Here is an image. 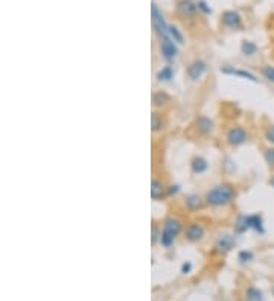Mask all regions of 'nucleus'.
Masks as SVG:
<instances>
[{
    "mask_svg": "<svg viewBox=\"0 0 274 301\" xmlns=\"http://www.w3.org/2000/svg\"><path fill=\"white\" fill-rule=\"evenodd\" d=\"M151 23H153V29H154V32L157 33L158 38L168 37V28H169V25H168L165 17H163V13L158 9L157 3H154V2H153V5H151Z\"/></svg>",
    "mask_w": 274,
    "mask_h": 301,
    "instance_id": "nucleus-4",
    "label": "nucleus"
},
{
    "mask_svg": "<svg viewBox=\"0 0 274 301\" xmlns=\"http://www.w3.org/2000/svg\"><path fill=\"white\" fill-rule=\"evenodd\" d=\"M178 192H180L178 184H169L168 189H166V195L168 196H175V195H178Z\"/></svg>",
    "mask_w": 274,
    "mask_h": 301,
    "instance_id": "nucleus-31",
    "label": "nucleus"
},
{
    "mask_svg": "<svg viewBox=\"0 0 274 301\" xmlns=\"http://www.w3.org/2000/svg\"><path fill=\"white\" fill-rule=\"evenodd\" d=\"M169 102H171V96L166 93V91H162V90L154 91L151 96V103L154 108H163Z\"/></svg>",
    "mask_w": 274,
    "mask_h": 301,
    "instance_id": "nucleus-17",
    "label": "nucleus"
},
{
    "mask_svg": "<svg viewBox=\"0 0 274 301\" xmlns=\"http://www.w3.org/2000/svg\"><path fill=\"white\" fill-rule=\"evenodd\" d=\"M248 230H250V227H248V219H247V215H239V216L236 217V221H235V227H233L235 234H236V236H241V234L247 233Z\"/></svg>",
    "mask_w": 274,
    "mask_h": 301,
    "instance_id": "nucleus-18",
    "label": "nucleus"
},
{
    "mask_svg": "<svg viewBox=\"0 0 274 301\" xmlns=\"http://www.w3.org/2000/svg\"><path fill=\"white\" fill-rule=\"evenodd\" d=\"M248 219V227L250 230L256 231L257 234L264 236L265 234V227H264V217L259 213H253V215H247Z\"/></svg>",
    "mask_w": 274,
    "mask_h": 301,
    "instance_id": "nucleus-13",
    "label": "nucleus"
},
{
    "mask_svg": "<svg viewBox=\"0 0 274 301\" xmlns=\"http://www.w3.org/2000/svg\"><path fill=\"white\" fill-rule=\"evenodd\" d=\"M213 120L209 117V116L206 114H201L195 119V130L201 134V135H209L212 131H213Z\"/></svg>",
    "mask_w": 274,
    "mask_h": 301,
    "instance_id": "nucleus-11",
    "label": "nucleus"
},
{
    "mask_svg": "<svg viewBox=\"0 0 274 301\" xmlns=\"http://www.w3.org/2000/svg\"><path fill=\"white\" fill-rule=\"evenodd\" d=\"M204 198H201L200 195L197 193H190V195H186L185 198V207L188 208L189 212H197L200 208H203L204 205Z\"/></svg>",
    "mask_w": 274,
    "mask_h": 301,
    "instance_id": "nucleus-15",
    "label": "nucleus"
},
{
    "mask_svg": "<svg viewBox=\"0 0 274 301\" xmlns=\"http://www.w3.org/2000/svg\"><path fill=\"white\" fill-rule=\"evenodd\" d=\"M220 72H221L223 75H225V76H235V73H236V67H235V66H228V64H225V66H223V67L220 68Z\"/></svg>",
    "mask_w": 274,
    "mask_h": 301,
    "instance_id": "nucleus-29",
    "label": "nucleus"
},
{
    "mask_svg": "<svg viewBox=\"0 0 274 301\" xmlns=\"http://www.w3.org/2000/svg\"><path fill=\"white\" fill-rule=\"evenodd\" d=\"M236 234H230V233H224L221 234L218 239H216L215 245H213V252L218 254H227L230 252L235 247H236Z\"/></svg>",
    "mask_w": 274,
    "mask_h": 301,
    "instance_id": "nucleus-7",
    "label": "nucleus"
},
{
    "mask_svg": "<svg viewBox=\"0 0 274 301\" xmlns=\"http://www.w3.org/2000/svg\"><path fill=\"white\" fill-rule=\"evenodd\" d=\"M247 140H248V134L242 126H239V125H235L232 128H228L225 134V142L233 148L242 146Z\"/></svg>",
    "mask_w": 274,
    "mask_h": 301,
    "instance_id": "nucleus-5",
    "label": "nucleus"
},
{
    "mask_svg": "<svg viewBox=\"0 0 274 301\" xmlns=\"http://www.w3.org/2000/svg\"><path fill=\"white\" fill-rule=\"evenodd\" d=\"M175 11H177V14L185 20L195 18L197 14L200 13L197 2H193V0H178L175 5Z\"/></svg>",
    "mask_w": 274,
    "mask_h": 301,
    "instance_id": "nucleus-6",
    "label": "nucleus"
},
{
    "mask_svg": "<svg viewBox=\"0 0 274 301\" xmlns=\"http://www.w3.org/2000/svg\"><path fill=\"white\" fill-rule=\"evenodd\" d=\"M207 70V64L203 60H193L188 68H186V75L189 76V79L192 81H198L200 78H203V75Z\"/></svg>",
    "mask_w": 274,
    "mask_h": 301,
    "instance_id": "nucleus-10",
    "label": "nucleus"
},
{
    "mask_svg": "<svg viewBox=\"0 0 274 301\" xmlns=\"http://www.w3.org/2000/svg\"><path fill=\"white\" fill-rule=\"evenodd\" d=\"M273 292H274V287H273Z\"/></svg>",
    "mask_w": 274,
    "mask_h": 301,
    "instance_id": "nucleus-34",
    "label": "nucleus"
},
{
    "mask_svg": "<svg viewBox=\"0 0 274 301\" xmlns=\"http://www.w3.org/2000/svg\"><path fill=\"white\" fill-rule=\"evenodd\" d=\"M257 50H259V48H257V44H256L255 41L244 40V41L241 43V53H242L244 56H253V55L257 53Z\"/></svg>",
    "mask_w": 274,
    "mask_h": 301,
    "instance_id": "nucleus-20",
    "label": "nucleus"
},
{
    "mask_svg": "<svg viewBox=\"0 0 274 301\" xmlns=\"http://www.w3.org/2000/svg\"><path fill=\"white\" fill-rule=\"evenodd\" d=\"M264 137L265 140L271 145H274V125H268L265 131H264Z\"/></svg>",
    "mask_w": 274,
    "mask_h": 301,
    "instance_id": "nucleus-28",
    "label": "nucleus"
},
{
    "mask_svg": "<svg viewBox=\"0 0 274 301\" xmlns=\"http://www.w3.org/2000/svg\"><path fill=\"white\" fill-rule=\"evenodd\" d=\"M181 231H183L181 219H178L177 216H168L163 221L162 234H160V245L165 248H171Z\"/></svg>",
    "mask_w": 274,
    "mask_h": 301,
    "instance_id": "nucleus-2",
    "label": "nucleus"
},
{
    "mask_svg": "<svg viewBox=\"0 0 274 301\" xmlns=\"http://www.w3.org/2000/svg\"><path fill=\"white\" fill-rule=\"evenodd\" d=\"M235 76H236V78H241V79L251 81V83H257V81H259L255 73H251L250 70H245V68H236Z\"/></svg>",
    "mask_w": 274,
    "mask_h": 301,
    "instance_id": "nucleus-24",
    "label": "nucleus"
},
{
    "mask_svg": "<svg viewBox=\"0 0 274 301\" xmlns=\"http://www.w3.org/2000/svg\"><path fill=\"white\" fill-rule=\"evenodd\" d=\"M221 23L228 29H239L242 26V17L235 9H227L221 16Z\"/></svg>",
    "mask_w": 274,
    "mask_h": 301,
    "instance_id": "nucleus-8",
    "label": "nucleus"
},
{
    "mask_svg": "<svg viewBox=\"0 0 274 301\" xmlns=\"http://www.w3.org/2000/svg\"><path fill=\"white\" fill-rule=\"evenodd\" d=\"M260 75H262V78H265L268 83L274 84V66H271V64L262 66L260 67Z\"/></svg>",
    "mask_w": 274,
    "mask_h": 301,
    "instance_id": "nucleus-23",
    "label": "nucleus"
},
{
    "mask_svg": "<svg viewBox=\"0 0 274 301\" xmlns=\"http://www.w3.org/2000/svg\"><path fill=\"white\" fill-rule=\"evenodd\" d=\"M197 6H198V11L203 14V16H210L212 13H213V9H212V6L206 2V0H198L197 2Z\"/></svg>",
    "mask_w": 274,
    "mask_h": 301,
    "instance_id": "nucleus-26",
    "label": "nucleus"
},
{
    "mask_svg": "<svg viewBox=\"0 0 274 301\" xmlns=\"http://www.w3.org/2000/svg\"><path fill=\"white\" fill-rule=\"evenodd\" d=\"M206 234V230L201 224L198 222H190L186 225L185 228V237L186 240L192 242V244H195V242H200Z\"/></svg>",
    "mask_w": 274,
    "mask_h": 301,
    "instance_id": "nucleus-9",
    "label": "nucleus"
},
{
    "mask_svg": "<svg viewBox=\"0 0 274 301\" xmlns=\"http://www.w3.org/2000/svg\"><path fill=\"white\" fill-rule=\"evenodd\" d=\"M209 169V161L201 155H197L190 160V170L193 175H203Z\"/></svg>",
    "mask_w": 274,
    "mask_h": 301,
    "instance_id": "nucleus-14",
    "label": "nucleus"
},
{
    "mask_svg": "<svg viewBox=\"0 0 274 301\" xmlns=\"http://www.w3.org/2000/svg\"><path fill=\"white\" fill-rule=\"evenodd\" d=\"M166 186L162 180L158 178H153L151 181V198L153 201H162L163 198H166Z\"/></svg>",
    "mask_w": 274,
    "mask_h": 301,
    "instance_id": "nucleus-12",
    "label": "nucleus"
},
{
    "mask_svg": "<svg viewBox=\"0 0 274 301\" xmlns=\"http://www.w3.org/2000/svg\"><path fill=\"white\" fill-rule=\"evenodd\" d=\"M264 160H265V163H267L271 169H274V146H270L268 149H265Z\"/></svg>",
    "mask_w": 274,
    "mask_h": 301,
    "instance_id": "nucleus-27",
    "label": "nucleus"
},
{
    "mask_svg": "<svg viewBox=\"0 0 274 301\" xmlns=\"http://www.w3.org/2000/svg\"><path fill=\"white\" fill-rule=\"evenodd\" d=\"M253 259H255V254H253V251H250V250H242V251L238 252V260L241 263H248Z\"/></svg>",
    "mask_w": 274,
    "mask_h": 301,
    "instance_id": "nucleus-25",
    "label": "nucleus"
},
{
    "mask_svg": "<svg viewBox=\"0 0 274 301\" xmlns=\"http://www.w3.org/2000/svg\"><path fill=\"white\" fill-rule=\"evenodd\" d=\"M236 195V189L230 183H221L207 190L204 196V202L209 207H225L235 201Z\"/></svg>",
    "mask_w": 274,
    "mask_h": 301,
    "instance_id": "nucleus-1",
    "label": "nucleus"
},
{
    "mask_svg": "<svg viewBox=\"0 0 274 301\" xmlns=\"http://www.w3.org/2000/svg\"><path fill=\"white\" fill-rule=\"evenodd\" d=\"M168 37L172 38L177 44H183V43H185V37H183L181 31H180L177 26H174V25H169V28H168Z\"/></svg>",
    "mask_w": 274,
    "mask_h": 301,
    "instance_id": "nucleus-22",
    "label": "nucleus"
},
{
    "mask_svg": "<svg viewBox=\"0 0 274 301\" xmlns=\"http://www.w3.org/2000/svg\"><path fill=\"white\" fill-rule=\"evenodd\" d=\"M158 49L166 64H172L175 61V58L178 55V44L171 37L158 38Z\"/></svg>",
    "mask_w": 274,
    "mask_h": 301,
    "instance_id": "nucleus-3",
    "label": "nucleus"
},
{
    "mask_svg": "<svg viewBox=\"0 0 274 301\" xmlns=\"http://www.w3.org/2000/svg\"><path fill=\"white\" fill-rule=\"evenodd\" d=\"M160 234H162V228H158V227L154 224V225H153V234H151L153 245H155L157 242H160Z\"/></svg>",
    "mask_w": 274,
    "mask_h": 301,
    "instance_id": "nucleus-30",
    "label": "nucleus"
},
{
    "mask_svg": "<svg viewBox=\"0 0 274 301\" xmlns=\"http://www.w3.org/2000/svg\"><path fill=\"white\" fill-rule=\"evenodd\" d=\"M165 125H166V122H165V119H163V116L160 114V113H157V111H154V113L151 114V131H153V133L162 131V130L165 128Z\"/></svg>",
    "mask_w": 274,
    "mask_h": 301,
    "instance_id": "nucleus-19",
    "label": "nucleus"
},
{
    "mask_svg": "<svg viewBox=\"0 0 274 301\" xmlns=\"http://www.w3.org/2000/svg\"><path fill=\"white\" fill-rule=\"evenodd\" d=\"M174 76H175V72H174V68H172V66H171V64H166L162 68H158L157 73H155L157 83H162V84L171 83V81L174 79Z\"/></svg>",
    "mask_w": 274,
    "mask_h": 301,
    "instance_id": "nucleus-16",
    "label": "nucleus"
},
{
    "mask_svg": "<svg viewBox=\"0 0 274 301\" xmlns=\"http://www.w3.org/2000/svg\"><path fill=\"white\" fill-rule=\"evenodd\" d=\"M192 271V263L190 262H185L181 265V272L183 274H189Z\"/></svg>",
    "mask_w": 274,
    "mask_h": 301,
    "instance_id": "nucleus-32",
    "label": "nucleus"
},
{
    "mask_svg": "<svg viewBox=\"0 0 274 301\" xmlns=\"http://www.w3.org/2000/svg\"><path fill=\"white\" fill-rule=\"evenodd\" d=\"M245 301H264V294L257 287H248L245 291Z\"/></svg>",
    "mask_w": 274,
    "mask_h": 301,
    "instance_id": "nucleus-21",
    "label": "nucleus"
},
{
    "mask_svg": "<svg viewBox=\"0 0 274 301\" xmlns=\"http://www.w3.org/2000/svg\"><path fill=\"white\" fill-rule=\"evenodd\" d=\"M268 184H270V186H271V187L274 189V175H273V177L270 178V181H268Z\"/></svg>",
    "mask_w": 274,
    "mask_h": 301,
    "instance_id": "nucleus-33",
    "label": "nucleus"
}]
</instances>
